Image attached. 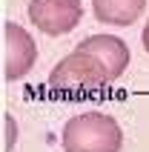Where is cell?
Masks as SVG:
<instances>
[{
	"label": "cell",
	"mask_w": 149,
	"mask_h": 152,
	"mask_svg": "<svg viewBox=\"0 0 149 152\" xmlns=\"http://www.w3.org/2000/svg\"><path fill=\"white\" fill-rule=\"evenodd\" d=\"M123 129L106 112H83L63 126V152H121Z\"/></svg>",
	"instance_id": "6da1fadb"
},
{
	"label": "cell",
	"mask_w": 149,
	"mask_h": 152,
	"mask_svg": "<svg viewBox=\"0 0 149 152\" xmlns=\"http://www.w3.org/2000/svg\"><path fill=\"white\" fill-rule=\"evenodd\" d=\"M49 83H52L55 92L80 95V92L100 89V86L112 83V80H109L106 66H103L98 58H92V55H86V52H77V49H74L72 55H66L58 66L52 69Z\"/></svg>",
	"instance_id": "7a4b0ae2"
},
{
	"label": "cell",
	"mask_w": 149,
	"mask_h": 152,
	"mask_svg": "<svg viewBox=\"0 0 149 152\" xmlns=\"http://www.w3.org/2000/svg\"><path fill=\"white\" fill-rule=\"evenodd\" d=\"M29 20L37 32L60 37L69 34L83 17V3L80 0H29Z\"/></svg>",
	"instance_id": "3957f363"
},
{
	"label": "cell",
	"mask_w": 149,
	"mask_h": 152,
	"mask_svg": "<svg viewBox=\"0 0 149 152\" xmlns=\"http://www.w3.org/2000/svg\"><path fill=\"white\" fill-rule=\"evenodd\" d=\"M37 63V43L20 23H3V77L20 80Z\"/></svg>",
	"instance_id": "277c9868"
},
{
	"label": "cell",
	"mask_w": 149,
	"mask_h": 152,
	"mask_svg": "<svg viewBox=\"0 0 149 152\" xmlns=\"http://www.w3.org/2000/svg\"><path fill=\"white\" fill-rule=\"evenodd\" d=\"M77 52H86L92 58H98L109 72V80L115 83L118 77L126 72L129 66V46L115 34H92L86 40L77 43Z\"/></svg>",
	"instance_id": "5b68a950"
},
{
	"label": "cell",
	"mask_w": 149,
	"mask_h": 152,
	"mask_svg": "<svg viewBox=\"0 0 149 152\" xmlns=\"http://www.w3.org/2000/svg\"><path fill=\"white\" fill-rule=\"evenodd\" d=\"M146 0H92V15L106 26H132L143 15Z\"/></svg>",
	"instance_id": "8992f818"
},
{
	"label": "cell",
	"mask_w": 149,
	"mask_h": 152,
	"mask_svg": "<svg viewBox=\"0 0 149 152\" xmlns=\"http://www.w3.org/2000/svg\"><path fill=\"white\" fill-rule=\"evenodd\" d=\"M15 141H17V121L6 112L3 115V152L15 149Z\"/></svg>",
	"instance_id": "52a82bcc"
},
{
	"label": "cell",
	"mask_w": 149,
	"mask_h": 152,
	"mask_svg": "<svg viewBox=\"0 0 149 152\" xmlns=\"http://www.w3.org/2000/svg\"><path fill=\"white\" fill-rule=\"evenodd\" d=\"M141 43H143V49H146V55H149V20H146V26H143V34H141Z\"/></svg>",
	"instance_id": "ba28073f"
}]
</instances>
